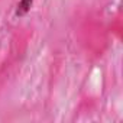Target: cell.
<instances>
[{"instance_id":"6da1fadb","label":"cell","mask_w":123,"mask_h":123,"mask_svg":"<svg viewBox=\"0 0 123 123\" xmlns=\"http://www.w3.org/2000/svg\"><path fill=\"white\" fill-rule=\"evenodd\" d=\"M33 5V0H20L16 7V16H23L26 15Z\"/></svg>"}]
</instances>
